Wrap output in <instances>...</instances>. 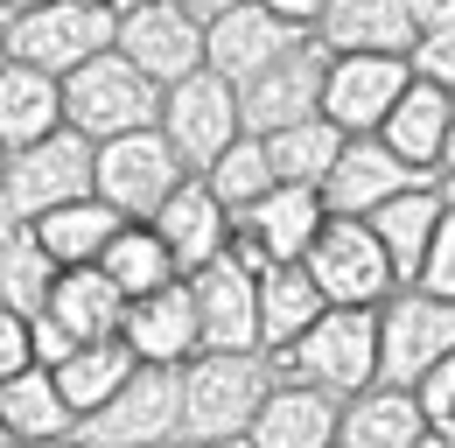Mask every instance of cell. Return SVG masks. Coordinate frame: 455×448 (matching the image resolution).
Returning <instances> with one entry per match:
<instances>
[{
	"instance_id": "1",
	"label": "cell",
	"mask_w": 455,
	"mask_h": 448,
	"mask_svg": "<svg viewBox=\"0 0 455 448\" xmlns=\"http://www.w3.org/2000/svg\"><path fill=\"white\" fill-rule=\"evenodd\" d=\"M267 386H308L323 399H350V392L379 386V336H371V308H323L287 350H267Z\"/></svg>"
},
{
	"instance_id": "2",
	"label": "cell",
	"mask_w": 455,
	"mask_h": 448,
	"mask_svg": "<svg viewBox=\"0 0 455 448\" xmlns=\"http://www.w3.org/2000/svg\"><path fill=\"white\" fill-rule=\"evenodd\" d=\"M267 399L259 350H196L175 372V442H238Z\"/></svg>"
},
{
	"instance_id": "3",
	"label": "cell",
	"mask_w": 455,
	"mask_h": 448,
	"mask_svg": "<svg viewBox=\"0 0 455 448\" xmlns=\"http://www.w3.org/2000/svg\"><path fill=\"white\" fill-rule=\"evenodd\" d=\"M113 21H119L113 0H43V7H28V14L7 21L0 56L7 63H28L43 77H70L77 63L113 50Z\"/></svg>"
},
{
	"instance_id": "4",
	"label": "cell",
	"mask_w": 455,
	"mask_h": 448,
	"mask_svg": "<svg viewBox=\"0 0 455 448\" xmlns=\"http://www.w3.org/2000/svg\"><path fill=\"white\" fill-rule=\"evenodd\" d=\"M57 99H63V126H70L77 140H92V148L155 126V112H162V92L113 50L92 56V63H77L70 77H57Z\"/></svg>"
},
{
	"instance_id": "5",
	"label": "cell",
	"mask_w": 455,
	"mask_h": 448,
	"mask_svg": "<svg viewBox=\"0 0 455 448\" xmlns=\"http://www.w3.org/2000/svg\"><path fill=\"white\" fill-rule=\"evenodd\" d=\"M92 196V140H77L70 126L14 148L0 168V224H36L57 204Z\"/></svg>"
},
{
	"instance_id": "6",
	"label": "cell",
	"mask_w": 455,
	"mask_h": 448,
	"mask_svg": "<svg viewBox=\"0 0 455 448\" xmlns=\"http://www.w3.org/2000/svg\"><path fill=\"white\" fill-rule=\"evenodd\" d=\"M182 175H189V168L169 155V140H162L155 126L119 133V140H106V148H92V196H99L119 224H148L175 196Z\"/></svg>"
},
{
	"instance_id": "7",
	"label": "cell",
	"mask_w": 455,
	"mask_h": 448,
	"mask_svg": "<svg viewBox=\"0 0 455 448\" xmlns=\"http://www.w3.org/2000/svg\"><path fill=\"white\" fill-rule=\"evenodd\" d=\"M301 274L315 280L323 308H379L399 280L379 252V238L364 231V218H323V231L301 252Z\"/></svg>"
},
{
	"instance_id": "8",
	"label": "cell",
	"mask_w": 455,
	"mask_h": 448,
	"mask_svg": "<svg viewBox=\"0 0 455 448\" xmlns=\"http://www.w3.org/2000/svg\"><path fill=\"white\" fill-rule=\"evenodd\" d=\"M371 336H379V386H413L420 372L455 357V301H427L413 287H393L371 308Z\"/></svg>"
},
{
	"instance_id": "9",
	"label": "cell",
	"mask_w": 455,
	"mask_h": 448,
	"mask_svg": "<svg viewBox=\"0 0 455 448\" xmlns=\"http://www.w3.org/2000/svg\"><path fill=\"white\" fill-rule=\"evenodd\" d=\"M155 133L169 140V155L189 168V175H204V168L218 162L238 133H245V126H238V92H231L225 77L196 70V77H182V84H169V92H162Z\"/></svg>"
},
{
	"instance_id": "10",
	"label": "cell",
	"mask_w": 455,
	"mask_h": 448,
	"mask_svg": "<svg viewBox=\"0 0 455 448\" xmlns=\"http://www.w3.org/2000/svg\"><path fill=\"white\" fill-rule=\"evenodd\" d=\"M113 56H126L155 92H169V84H182V77H196V70H204V21H189L175 0L119 7Z\"/></svg>"
},
{
	"instance_id": "11",
	"label": "cell",
	"mask_w": 455,
	"mask_h": 448,
	"mask_svg": "<svg viewBox=\"0 0 455 448\" xmlns=\"http://www.w3.org/2000/svg\"><path fill=\"white\" fill-rule=\"evenodd\" d=\"M323 70H330V50L315 36H301L294 50H281L267 70H252L238 84V126L267 140V133H281L294 119H315V106H323Z\"/></svg>"
},
{
	"instance_id": "12",
	"label": "cell",
	"mask_w": 455,
	"mask_h": 448,
	"mask_svg": "<svg viewBox=\"0 0 455 448\" xmlns=\"http://www.w3.org/2000/svg\"><path fill=\"white\" fill-rule=\"evenodd\" d=\"M182 372V364H175ZM175 372L169 364H133V379L99 406L84 413L70 435L84 448H155V442H175Z\"/></svg>"
},
{
	"instance_id": "13",
	"label": "cell",
	"mask_w": 455,
	"mask_h": 448,
	"mask_svg": "<svg viewBox=\"0 0 455 448\" xmlns=\"http://www.w3.org/2000/svg\"><path fill=\"white\" fill-rule=\"evenodd\" d=\"M449 119H455V99L442 84L406 77V92H399L393 112L371 126V140H379L399 168H413V175H449Z\"/></svg>"
},
{
	"instance_id": "14",
	"label": "cell",
	"mask_w": 455,
	"mask_h": 448,
	"mask_svg": "<svg viewBox=\"0 0 455 448\" xmlns=\"http://www.w3.org/2000/svg\"><path fill=\"white\" fill-rule=\"evenodd\" d=\"M406 92V63L399 56H330V70H323V119L337 126L343 140L350 133H371L393 99Z\"/></svg>"
},
{
	"instance_id": "15",
	"label": "cell",
	"mask_w": 455,
	"mask_h": 448,
	"mask_svg": "<svg viewBox=\"0 0 455 448\" xmlns=\"http://www.w3.org/2000/svg\"><path fill=\"white\" fill-rule=\"evenodd\" d=\"M189 308H196V350H259L252 343V274L218 252L196 274H182Z\"/></svg>"
},
{
	"instance_id": "16",
	"label": "cell",
	"mask_w": 455,
	"mask_h": 448,
	"mask_svg": "<svg viewBox=\"0 0 455 448\" xmlns=\"http://www.w3.org/2000/svg\"><path fill=\"white\" fill-rule=\"evenodd\" d=\"M406 182H420L413 168H399L371 133H350L337 148V162H330V175L315 182V204H323V218H371L386 196H399Z\"/></svg>"
},
{
	"instance_id": "17",
	"label": "cell",
	"mask_w": 455,
	"mask_h": 448,
	"mask_svg": "<svg viewBox=\"0 0 455 448\" xmlns=\"http://www.w3.org/2000/svg\"><path fill=\"white\" fill-rule=\"evenodd\" d=\"M449 218V175H420V182H406L399 196H386L371 218H364V231L379 238V252H386V267H393V280L406 287L413 280V267H420V252H427V238H435V224Z\"/></svg>"
},
{
	"instance_id": "18",
	"label": "cell",
	"mask_w": 455,
	"mask_h": 448,
	"mask_svg": "<svg viewBox=\"0 0 455 448\" xmlns=\"http://www.w3.org/2000/svg\"><path fill=\"white\" fill-rule=\"evenodd\" d=\"M294 43H301V28H287V21H274L267 7L238 0V7H225V14L204 28V70L225 77L231 92H238L252 70H267V63L281 50H294Z\"/></svg>"
},
{
	"instance_id": "19",
	"label": "cell",
	"mask_w": 455,
	"mask_h": 448,
	"mask_svg": "<svg viewBox=\"0 0 455 448\" xmlns=\"http://www.w3.org/2000/svg\"><path fill=\"white\" fill-rule=\"evenodd\" d=\"M119 343L133 350V364H169V372H175V364H189V357H196V308H189V287L169 280V287L126 301Z\"/></svg>"
},
{
	"instance_id": "20",
	"label": "cell",
	"mask_w": 455,
	"mask_h": 448,
	"mask_svg": "<svg viewBox=\"0 0 455 448\" xmlns=\"http://www.w3.org/2000/svg\"><path fill=\"white\" fill-rule=\"evenodd\" d=\"M315 43L330 56H406L413 14H406V0H323Z\"/></svg>"
},
{
	"instance_id": "21",
	"label": "cell",
	"mask_w": 455,
	"mask_h": 448,
	"mask_svg": "<svg viewBox=\"0 0 455 448\" xmlns=\"http://www.w3.org/2000/svg\"><path fill=\"white\" fill-rule=\"evenodd\" d=\"M148 231L162 238V252L175 260V274H196L204 260H218V252H225L231 218L218 211V196H211L196 175H182V182H175V196L148 218Z\"/></svg>"
},
{
	"instance_id": "22",
	"label": "cell",
	"mask_w": 455,
	"mask_h": 448,
	"mask_svg": "<svg viewBox=\"0 0 455 448\" xmlns=\"http://www.w3.org/2000/svg\"><path fill=\"white\" fill-rule=\"evenodd\" d=\"M238 231L267 252V267H294L301 252H308V238L323 231V204H315V189H294V182H274L252 211H238Z\"/></svg>"
},
{
	"instance_id": "23",
	"label": "cell",
	"mask_w": 455,
	"mask_h": 448,
	"mask_svg": "<svg viewBox=\"0 0 455 448\" xmlns=\"http://www.w3.org/2000/svg\"><path fill=\"white\" fill-rule=\"evenodd\" d=\"M427 435L420 428V406L406 386H364L337 406V435L330 448H413Z\"/></svg>"
},
{
	"instance_id": "24",
	"label": "cell",
	"mask_w": 455,
	"mask_h": 448,
	"mask_svg": "<svg viewBox=\"0 0 455 448\" xmlns=\"http://www.w3.org/2000/svg\"><path fill=\"white\" fill-rule=\"evenodd\" d=\"M315 316H323V294H315V280L301 274V260L252 274V343H259V357H267V350H287Z\"/></svg>"
},
{
	"instance_id": "25",
	"label": "cell",
	"mask_w": 455,
	"mask_h": 448,
	"mask_svg": "<svg viewBox=\"0 0 455 448\" xmlns=\"http://www.w3.org/2000/svg\"><path fill=\"white\" fill-rule=\"evenodd\" d=\"M330 435H337V399L308 386H267L245 448H330Z\"/></svg>"
},
{
	"instance_id": "26",
	"label": "cell",
	"mask_w": 455,
	"mask_h": 448,
	"mask_svg": "<svg viewBox=\"0 0 455 448\" xmlns=\"http://www.w3.org/2000/svg\"><path fill=\"white\" fill-rule=\"evenodd\" d=\"M43 316H57L70 330V343H106V336H119L126 301H119V287L99 267H63L50 280V294H43Z\"/></svg>"
},
{
	"instance_id": "27",
	"label": "cell",
	"mask_w": 455,
	"mask_h": 448,
	"mask_svg": "<svg viewBox=\"0 0 455 448\" xmlns=\"http://www.w3.org/2000/svg\"><path fill=\"white\" fill-rule=\"evenodd\" d=\"M28 238H36V252L50 260V267H92L99 252H106V238L119 231V218L99 204V196H77V204H57V211H43L36 224H21Z\"/></svg>"
},
{
	"instance_id": "28",
	"label": "cell",
	"mask_w": 455,
	"mask_h": 448,
	"mask_svg": "<svg viewBox=\"0 0 455 448\" xmlns=\"http://www.w3.org/2000/svg\"><path fill=\"white\" fill-rule=\"evenodd\" d=\"M63 126V99H57V77L28 70V63H7L0 56V148H28L43 133Z\"/></svg>"
},
{
	"instance_id": "29",
	"label": "cell",
	"mask_w": 455,
	"mask_h": 448,
	"mask_svg": "<svg viewBox=\"0 0 455 448\" xmlns=\"http://www.w3.org/2000/svg\"><path fill=\"white\" fill-rule=\"evenodd\" d=\"M126 379H133V350H126L119 336H106V343H77L57 372H50V386H57V399L70 406V420L99 413Z\"/></svg>"
},
{
	"instance_id": "30",
	"label": "cell",
	"mask_w": 455,
	"mask_h": 448,
	"mask_svg": "<svg viewBox=\"0 0 455 448\" xmlns=\"http://www.w3.org/2000/svg\"><path fill=\"white\" fill-rule=\"evenodd\" d=\"M70 428H77V420H70V406L57 399V386H50L43 364L0 379V435H7V442H57Z\"/></svg>"
},
{
	"instance_id": "31",
	"label": "cell",
	"mask_w": 455,
	"mask_h": 448,
	"mask_svg": "<svg viewBox=\"0 0 455 448\" xmlns=\"http://www.w3.org/2000/svg\"><path fill=\"white\" fill-rule=\"evenodd\" d=\"M92 267H99V274L119 287V301H140V294H155V287L182 280V274H175V260L162 252V238H155L148 224H119L113 238H106V252H99Z\"/></svg>"
},
{
	"instance_id": "32",
	"label": "cell",
	"mask_w": 455,
	"mask_h": 448,
	"mask_svg": "<svg viewBox=\"0 0 455 448\" xmlns=\"http://www.w3.org/2000/svg\"><path fill=\"white\" fill-rule=\"evenodd\" d=\"M259 148H267V175H274V182L315 189V182L330 175V162H337L343 133L323 119V112H315V119H294V126H281V133H267Z\"/></svg>"
},
{
	"instance_id": "33",
	"label": "cell",
	"mask_w": 455,
	"mask_h": 448,
	"mask_svg": "<svg viewBox=\"0 0 455 448\" xmlns=\"http://www.w3.org/2000/svg\"><path fill=\"white\" fill-rule=\"evenodd\" d=\"M196 182H204V189L218 196V211H225V218H238V211H252V204H259V196L274 189V175H267V148H259V133H238V140H231V148H225V155H218L211 168H204Z\"/></svg>"
},
{
	"instance_id": "34",
	"label": "cell",
	"mask_w": 455,
	"mask_h": 448,
	"mask_svg": "<svg viewBox=\"0 0 455 448\" xmlns=\"http://www.w3.org/2000/svg\"><path fill=\"white\" fill-rule=\"evenodd\" d=\"M50 280H57V267L36 252V238H28L21 224H0V308L36 316L43 294H50Z\"/></svg>"
},
{
	"instance_id": "35",
	"label": "cell",
	"mask_w": 455,
	"mask_h": 448,
	"mask_svg": "<svg viewBox=\"0 0 455 448\" xmlns=\"http://www.w3.org/2000/svg\"><path fill=\"white\" fill-rule=\"evenodd\" d=\"M406 287L427 294V301H455V218L435 224V238H427V252H420V267H413Z\"/></svg>"
},
{
	"instance_id": "36",
	"label": "cell",
	"mask_w": 455,
	"mask_h": 448,
	"mask_svg": "<svg viewBox=\"0 0 455 448\" xmlns=\"http://www.w3.org/2000/svg\"><path fill=\"white\" fill-rule=\"evenodd\" d=\"M406 392H413V406H420V428L449 442V428H455V357H442L435 372H420Z\"/></svg>"
},
{
	"instance_id": "37",
	"label": "cell",
	"mask_w": 455,
	"mask_h": 448,
	"mask_svg": "<svg viewBox=\"0 0 455 448\" xmlns=\"http://www.w3.org/2000/svg\"><path fill=\"white\" fill-rule=\"evenodd\" d=\"M399 63H406V77H420V84H442V92H449V84H455V36H413Z\"/></svg>"
},
{
	"instance_id": "38",
	"label": "cell",
	"mask_w": 455,
	"mask_h": 448,
	"mask_svg": "<svg viewBox=\"0 0 455 448\" xmlns=\"http://www.w3.org/2000/svg\"><path fill=\"white\" fill-rule=\"evenodd\" d=\"M14 372H28V316L0 308V379H14Z\"/></svg>"
},
{
	"instance_id": "39",
	"label": "cell",
	"mask_w": 455,
	"mask_h": 448,
	"mask_svg": "<svg viewBox=\"0 0 455 448\" xmlns=\"http://www.w3.org/2000/svg\"><path fill=\"white\" fill-rule=\"evenodd\" d=\"M252 7H267L274 21L301 28V36H315V14H323V0H252Z\"/></svg>"
},
{
	"instance_id": "40",
	"label": "cell",
	"mask_w": 455,
	"mask_h": 448,
	"mask_svg": "<svg viewBox=\"0 0 455 448\" xmlns=\"http://www.w3.org/2000/svg\"><path fill=\"white\" fill-rule=\"evenodd\" d=\"M175 7H182L189 21H204V28H211V21H218L225 7H238V0H175Z\"/></svg>"
},
{
	"instance_id": "41",
	"label": "cell",
	"mask_w": 455,
	"mask_h": 448,
	"mask_svg": "<svg viewBox=\"0 0 455 448\" xmlns=\"http://www.w3.org/2000/svg\"><path fill=\"white\" fill-rule=\"evenodd\" d=\"M14 448H84L77 435H57V442H14Z\"/></svg>"
},
{
	"instance_id": "42",
	"label": "cell",
	"mask_w": 455,
	"mask_h": 448,
	"mask_svg": "<svg viewBox=\"0 0 455 448\" xmlns=\"http://www.w3.org/2000/svg\"><path fill=\"white\" fill-rule=\"evenodd\" d=\"M0 7H7V21H14V14H28V7H43V0H0Z\"/></svg>"
},
{
	"instance_id": "43",
	"label": "cell",
	"mask_w": 455,
	"mask_h": 448,
	"mask_svg": "<svg viewBox=\"0 0 455 448\" xmlns=\"http://www.w3.org/2000/svg\"><path fill=\"white\" fill-rule=\"evenodd\" d=\"M413 448H455V442H442V435H420V442H413Z\"/></svg>"
},
{
	"instance_id": "44",
	"label": "cell",
	"mask_w": 455,
	"mask_h": 448,
	"mask_svg": "<svg viewBox=\"0 0 455 448\" xmlns=\"http://www.w3.org/2000/svg\"><path fill=\"white\" fill-rule=\"evenodd\" d=\"M204 448H245V435H238V442H204Z\"/></svg>"
},
{
	"instance_id": "45",
	"label": "cell",
	"mask_w": 455,
	"mask_h": 448,
	"mask_svg": "<svg viewBox=\"0 0 455 448\" xmlns=\"http://www.w3.org/2000/svg\"><path fill=\"white\" fill-rule=\"evenodd\" d=\"M113 7H148V0H113Z\"/></svg>"
},
{
	"instance_id": "46",
	"label": "cell",
	"mask_w": 455,
	"mask_h": 448,
	"mask_svg": "<svg viewBox=\"0 0 455 448\" xmlns=\"http://www.w3.org/2000/svg\"><path fill=\"white\" fill-rule=\"evenodd\" d=\"M155 448H189V442H155Z\"/></svg>"
},
{
	"instance_id": "47",
	"label": "cell",
	"mask_w": 455,
	"mask_h": 448,
	"mask_svg": "<svg viewBox=\"0 0 455 448\" xmlns=\"http://www.w3.org/2000/svg\"><path fill=\"white\" fill-rule=\"evenodd\" d=\"M0 36H7V7H0Z\"/></svg>"
},
{
	"instance_id": "48",
	"label": "cell",
	"mask_w": 455,
	"mask_h": 448,
	"mask_svg": "<svg viewBox=\"0 0 455 448\" xmlns=\"http://www.w3.org/2000/svg\"><path fill=\"white\" fill-rule=\"evenodd\" d=\"M0 168H7V148H0Z\"/></svg>"
},
{
	"instance_id": "49",
	"label": "cell",
	"mask_w": 455,
	"mask_h": 448,
	"mask_svg": "<svg viewBox=\"0 0 455 448\" xmlns=\"http://www.w3.org/2000/svg\"><path fill=\"white\" fill-rule=\"evenodd\" d=\"M0 448H14V442H7V435H0Z\"/></svg>"
}]
</instances>
